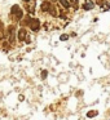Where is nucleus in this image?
Segmentation results:
<instances>
[{
  "label": "nucleus",
  "mask_w": 110,
  "mask_h": 120,
  "mask_svg": "<svg viewBox=\"0 0 110 120\" xmlns=\"http://www.w3.org/2000/svg\"><path fill=\"white\" fill-rule=\"evenodd\" d=\"M25 1H29V0H25Z\"/></svg>",
  "instance_id": "f8f14e48"
},
{
  "label": "nucleus",
  "mask_w": 110,
  "mask_h": 120,
  "mask_svg": "<svg viewBox=\"0 0 110 120\" xmlns=\"http://www.w3.org/2000/svg\"><path fill=\"white\" fill-rule=\"evenodd\" d=\"M26 35H27L26 30H25V29H21V30H20V32H18V39L21 40V41H24V40L26 39Z\"/></svg>",
  "instance_id": "7ed1b4c3"
},
{
  "label": "nucleus",
  "mask_w": 110,
  "mask_h": 120,
  "mask_svg": "<svg viewBox=\"0 0 110 120\" xmlns=\"http://www.w3.org/2000/svg\"><path fill=\"white\" fill-rule=\"evenodd\" d=\"M60 3L63 5V8H69L70 7V3H69L67 0H60Z\"/></svg>",
  "instance_id": "423d86ee"
},
{
  "label": "nucleus",
  "mask_w": 110,
  "mask_h": 120,
  "mask_svg": "<svg viewBox=\"0 0 110 120\" xmlns=\"http://www.w3.org/2000/svg\"><path fill=\"white\" fill-rule=\"evenodd\" d=\"M29 25H30V27H31V30L32 31H38V30L40 29V22H39V19H30L29 21Z\"/></svg>",
  "instance_id": "f257e3e1"
},
{
  "label": "nucleus",
  "mask_w": 110,
  "mask_h": 120,
  "mask_svg": "<svg viewBox=\"0 0 110 120\" xmlns=\"http://www.w3.org/2000/svg\"><path fill=\"white\" fill-rule=\"evenodd\" d=\"M96 115H97L96 111H88L87 112V116L88 117H93V116H96Z\"/></svg>",
  "instance_id": "6e6552de"
},
{
  "label": "nucleus",
  "mask_w": 110,
  "mask_h": 120,
  "mask_svg": "<svg viewBox=\"0 0 110 120\" xmlns=\"http://www.w3.org/2000/svg\"><path fill=\"white\" fill-rule=\"evenodd\" d=\"M47 75H48V72H47V71H42V79H45V78H47Z\"/></svg>",
  "instance_id": "1a4fd4ad"
},
{
  "label": "nucleus",
  "mask_w": 110,
  "mask_h": 120,
  "mask_svg": "<svg viewBox=\"0 0 110 120\" xmlns=\"http://www.w3.org/2000/svg\"><path fill=\"white\" fill-rule=\"evenodd\" d=\"M49 8H51V4L48 3V1H44V3L42 4V11H43V12L49 11Z\"/></svg>",
  "instance_id": "39448f33"
},
{
  "label": "nucleus",
  "mask_w": 110,
  "mask_h": 120,
  "mask_svg": "<svg viewBox=\"0 0 110 120\" xmlns=\"http://www.w3.org/2000/svg\"><path fill=\"white\" fill-rule=\"evenodd\" d=\"M101 9H102V11H109V9H110V4H109V3H105V5L102 4V5H101Z\"/></svg>",
  "instance_id": "0eeeda50"
},
{
  "label": "nucleus",
  "mask_w": 110,
  "mask_h": 120,
  "mask_svg": "<svg viewBox=\"0 0 110 120\" xmlns=\"http://www.w3.org/2000/svg\"><path fill=\"white\" fill-rule=\"evenodd\" d=\"M71 1V4H74V5L76 7V4H78V0H70Z\"/></svg>",
  "instance_id": "9b49d317"
},
{
  "label": "nucleus",
  "mask_w": 110,
  "mask_h": 120,
  "mask_svg": "<svg viewBox=\"0 0 110 120\" xmlns=\"http://www.w3.org/2000/svg\"><path fill=\"white\" fill-rule=\"evenodd\" d=\"M92 8H93V3H92L91 0H87L86 4L83 5V9H86V11H89V9H92Z\"/></svg>",
  "instance_id": "20e7f679"
},
{
  "label": "nucleus",
  "mask_w": 110,
  "mask_h": 120,
  "mask_svg": "<svg viewBox=\"0 0 110 120\" xmlns=\"http://www.w3.org/2000/svg\"><path fill=\"white\" fill-rule=\"evenodd\" d=\"M60 39L62 40V41H65V40H67V39H69V36H67V35H61Z\"/></svg>",
  "instance_id": "9d476101"
},
{
  "label": "nucleus",
  "mask_w": 110,
  "mask_h": 120,
  "mask_svg": "<svg viewBox=\"0 0 110 120\" xmlns=\"http://www.w3.org/2000/svg\"><path fill=\"white\" fill-rule=\"evenodd\" d=\"M12 13L17 17V19H21L22 18V11L20 9L18 5H13V7H12Z\"/></svg>",
  "instance_id": "f03ea898"
}]
</instances>
